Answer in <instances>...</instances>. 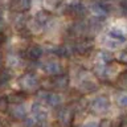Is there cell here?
Listing matches in <instances>:
<instances>
[{"mask_svg": "<svg viewBox=\"0 0 127 127\" xmlns=\"http://www.w3.org/2000/svg\"><path fill=\"white\" fill-rule=\"evenodd\" d=\"M71 118H73V114H71V111L67 109V107H62V109L58 111V121L61 122V125H64V126L70 125Z\"/></svg>", "mask_w": 127, "mask_h": 127, "instance_id": "obj_3", "label": "cell"}, {"mask_svg": "<svg viewBox=\"0 0 127 127\" xmlns=\"http://www.w3.org/2000/svg\"><path fill=\"white\" fill-rule=\"evenodd\" d=\"M93 106V110L95 113H105V111L109 109V101H107L106 97H97L91 103Z\"/></svg>", "mask_w": 127, "mask_h": 127, "instance_id": "obj_1", "label": "cell"}, {"mask_svg": "<svg viewBox=\"0 0 127 127\" xmlns=\"http://www.w3.org/2000/svg\"><path fill=\"white\" fill-rule=\"evenodd\" d=\"M11 114H12V117L16 118V119H23V118H25L27 111H25V107H24L21 103H17V105H12Z\"/></svg>", "mask_w": 127, "mask_h": 127, "instance_id": "obj_5", "label": "cell"}, {"mask_svg": "<svg viewBox=\"0 0 127 127\" xmlns=\"http://www.w3.org/2000/svg\"><path fill=\"white\" fill-rule=\"evenodd\" d=\"M0 127H1V122H0Z\"/></svg>", "mask_w": 127, "mask_h": 127, "instance_id": "obj_19", "label": "cell"}, {"mask_svg": "<svg viewBox=\"0 0 127 127\" xmlns=\"http://www.w3.org/2000/svg\"><path fill=\"white\" fill-rule=\"evenodd\" d=\"M41 54H42V49L41 48H38V46H32L29 52H28V56H29V58L32 60H37L41 57Z\"/></svg>", "mask_w": 127, "mask_h": 127, "instance_id": "obj_10", "label": "cell"}, {"mask_svg": "<svg viewBox=\"0 0 127 127\" xmlns=\"http://www.w3.org/2000/svg\"><path fill=\"white\" fill-rule=\"evenodd\" d=\"M45 101L49 103L50 106H58L60 103L62 102V99H61V97H60L58 94H48L46 95V98H45Z\"/></svg>", "mask_w": 127, "mask_h": 127, "instance_id": "obj_9", "label": "cell"}, {"mask_svg": "<svg viewBox=\"0 0 127 127\" xmlns=\"http://www.w3.org/2000/svg\"><path fill=\"white\" fill-rule=\"evenodd\" d=\"M7 106H8V99L5 97H0V110L7 109Z\"/></svg>", "mask_w": 127, "mask_h": 127, "instance_id": "obj_14", "label": "cell"}, {"mask_svg": "<svg viewBox=\"0 0 127 127\" xmlns=\"http://www.w3.org/2000/svg\"><path fill=\"white\" fill-rule=\"evenodd\" d=\"M31 111H32V114H33V117L36 121H45L46 119V111L45 110H42V107L38 105V103H33L31 107Z\"/></svg>", "mask_w": 127, "mask_h": 127, "instance_id": "obj_4", "label": "cell"}, {"mask_svg": "<svg viewBox=\"0 0 127 127\" xmlns=\"http://www.w3.org/2000/svg\"><path fill=\"white\" fill-rule=\"evenodd\" d=\"M4 41V36H3V33H0V44H1Z\"/></svg>", "mask_w": 127, "mask_h": 127, "instance_id": "obj_17", "label": "cell"}, {"mask_svg": "<svg viewBox=\"0 0 127 127\" xmlns=\"http://www.w3.org/2000/svg\"><path fill=\"white\" fill-rule=\"evenodd\" d=\"M13 7L17 11H23V9H25V8L29 7V0H15Z\"/></svg>", "mask_w": 127, "mask_h": 127, "instance_id": "obj_12", "label": "cell"}, {"mask_svg": "<svg viewBox=\"0 0 127 127\" xmlns=\"http://www.w3.org/2000/svg\"><path fill=\"white\" fill-rule=\"evenodd\" d=\"M93 12H94V15L97 16V17H103V16H106L107 13V11H106V8L102 5V4H97V5H94L93 7Z\"/></svg>", "mask_w": 127, "mask_h": 127, "instance_id": "obj_11", "label": "cell"}, {"mask_svg": "<svg viewBox=\"0 0 127 127\" xmlns=\"http://www.w3.org/2000/svg\"><path fill=\"white\" fill-rule=\"evenodd\" d=\"M53 86L57 89H65L67 86V77L66 75H57L53 79Z\"/></svg>", "mask_w": 127, "mask_h": 127, "instance_id": "obj_7", "label": "cell"}, {"mask_svg": "<svg viewBox=\"0 0 127 127\" xmlns=\"http://www.w3.org/2000/svg\"><path fill=\"white\" fill-rule=\"evenodd\" d=\"M101 57L103 58V61H105V62H109L110 60L113 58V56H111V54H109L107 52H102V53H101Z\"/></svg>", "mask_w": 127, "mask_h": 127, "instance_id": "obj_16", "label": "cell"}, {"mask_svg": "<svg viewBox=\"0 0 127 127\" xmlns=\"http://www.w3.org/2000/svg\"><path fill=\"white\" fill-rule=\"evenodd\" d=\"M42 127H48V126H42Z\"/></svg>", "mask_w": 127, "mask_h": 127, "instance_id": "obj_20", "label": "cell"}, {"mask_svg": "<svg viewBox=\"0 0 127 127\" xmlns=\"http://www.w3.org/2000/svg\"><path fill=\"white\" fill-rule=\"evenodd\" d=\"M21 85L27 90H34L38 85V81L33 74H25L21 79Z\"/></svg>", "mask_w": 127, "mask_h": 127, "instance_id": "obj_2", "label": "cell"}, {"mask_svg": "<svg viewBox=\"0 0 127 127\" xmlns=\"http://www.w3.org/2000/svg\"><path fill=\"white\" fill-rule=\"evenodd\" d=\"M117 102L119 103V106L125 107V106H126V102H127V98H126V95H125V94H121V95H119V97L117 98Z\"/></svg>", "mask_w": 127, "mask_h": 127, "instance_id": "obj_13", "label": "cell"}, {"mask_svg": "<svg viewBox=\"0 0 127 127\" xmlns=\"http://www.w3.org/2000/svg\"><path fill=\"white\" fill-rule=\"evenodd\" d=\"M0 62H1V57H0Z\"/></svg>", "mask_w": 127, "mask_h": 127, "instance_id": "obj_18", "label": "cell"}, {"mask_svg": "<svg viewBox=\"0 0 127 127\" xmlns=\"http://www.w3.org/2000/svg\"><path fill=\"white\" fill-rule=\"evenodd\" d=\"M82 127H99V123L97 121H89V122H86Z\"/></svg>", "mask_w": 127, "mask_h": 127, "instance_id": "obj_15", "label": "cell"}, {"mask_svg": "<svg viewBox=\"0 0 127 127\" xmlns=\"http://www.w3.org/2000/svg\"><path fill=\"white\" fill-rule=\"evenodd\" d=\"M82 90L83 91H93L97 89V82L94 79H91L90 77H86L85 79L82 81Z\"/></svg>", "mask_w": 127, "mask_h": 127, "instance_id": "obj_6", "label": "cell"}, {"mask_svg": "<svg viewBox=\"0 0 127 127\" xmlns=\"http://www.w3.org/2000/svg\"><path fill=\"white\" fill-rule=\"evenodd\" d=\"M44 70H45L48 74L56 75L60 71V65L57 62H48V64H45V66H44Z\"/></svg>", "mask_w": 127, "mask_h": 127, "instance_id": "obj_8", "label": "cell"}]
</instances>
